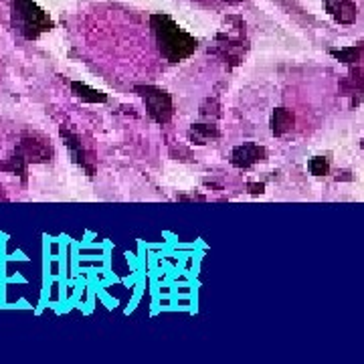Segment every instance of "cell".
<instances>
[{
  "label": "cell",
  "mask_w": 364,
  "mask_h": 364,
  "mask_svg": "<svg viewBox=\"0 0 364 364\" xmlns=\"http://www.w3.org/2000/svg\"><path fill=\"white\" fill-rule=\"evenodd\" d=\"M152 31L160 47L162 57L170 63H178L197 51L199 43L189 33L176 25L168 14H152Z\"/></svg>",
  "instance_id": "1"
},
{
  "label": "cell",
  "mask_w": 364,
  "mask_h": 364,
  "mask_svg": "<svg viewBox=\"0 0 364 364\" xmlns=\"http://www.w3.org/2000/svg\"><path fill=\"white\" fill-rule=\"evenodd\" d=\"M13 25L27 40L39 39V35L53 28L49 14L33 0H13Z\"/></svg>",
  "instance_id": "2"
},
{
  "label": "cell",
  "mask_w": 364,
  "mask_h": 364,
  "mask_svg": "<svg viewBox=\"0 0 364 364\" xmlns=\"http://www.w3.org/2000/svg\"><path fill=\"white\" fill-rule=\"evenodd\" d=\"M136 92L144 99L152 120H156L158 123H168L170 121L172 114H175V106H172V97L166 94L164 89L154 87V85H138Z\"/></svg>",
  "instance_id": "3"
},
{
  "label": "cell",
  "mask_w": 364,
  "mask_h": 364,
  "mask_svg": "<svg viewBox=\"0 0 364 364\" xmlns=\"http://www.w3.org/2000/svg\"><path fill=\"white\" fill-rule=\"evenodd\" d=\"M21 152L25 154L28 162H47L53 156V148H51L49 140L45 136L37 134V132H33V134L28 132V134L23 136Z\"/></svg>",
  "instance_id": "4"
},
{
  "label": "cell",
  "mask_w": 364,
  "mask_h": 364,
  "mask_svg": "<svg viewBox=\"0 0 364 364\" xmlns=\"http://www.w3.org/2000/svg\"><path fill=\"white\" fill-rule=\"evenodd\" d=\"M268 152L263 146H257V144H243L231 152V164L235 168H249L253 166L255 162L265 160Z\"/></svg>",
  "instance_id": "5"
},
{
  "label": "cell",
  "mask_w": 364,
  "mask_h": 364,
  "mask_svg": "<svg viewBox=\"0 0 364 364\" xmlns=\"http://www.w3.org/2000/svg\"><path fill=\"white\" fill-rule=\"evenodd\" d=\"M324 9L340 25H352L358 14V9L352 0H324Z\"/></svg>",
  "instance_id": "6"
},
{
  "label": "cell",
  "mask_w": 364,
  "mask_h": 364,
  "mask_svg": "<svg viewBox=\"0 0 364 364\" xmlns=\"http://www.w3.org/2000/svg\"><path fill=\"white\" fill-rule=\"evenodd\" d=\"M294 128V114L289 109L280 108L273 111L271 116V130L275 136H283Z\"/></svg>",
  "instance_id": "7"
},
{
  "label": "cell",
  "mask_w": 364,
  "mask_h": 364,
  "mask_svg": "<svg viewBox=\"0 0 364 364\" xmlns=\"http://www.w3.org/2000/svg\"><path fill=\"white\" fill-rule=\"evenodd\" d=\"M71 89H73V94L79 95L81 99H85V101H92V104H104L106 101V95L101 94V92H97V89H92V87H87L85 83H79V81H73L71 83Z\"/></svg>",
  "instance_id": "8"
},
{
  "label": "cell",
  "mask_w": 364,
  "mask_h": 364,
  "mask_svg": "<svg viewBox=\"0 0 364 364\" xmlns=\"http://www.w3.org/2000/svg\"><path fill=\"white\" fill-rule=\"evenodd\" d=\"M219 130H216L215 126H206V123H197V126H192L190 128V138L197 142V144H206L209 140H213V138H219Z\"/></svg>",
  "instance_id": "9"
},
{
  "label": "cell",
  "mask_w": 364,
  "mask_h": 364,
  "mask_svg": "<svg viewBox=\"0 0 364 364\" xmlns=\"http://www.w3.org/2000/svg\"><path fill=\"white\" fill-rule=\"evenodd\" d=\"M308 166H310V172L314 176L328 175V170H330V164H328V160H326V158H322V156H316V158H311Z\"/></svg>",
  "instance_id": "10"
},
{
  "label": "cell",
  "mask_w": 364,
  "mask_h": 364,
  "mask_svg": "<svg viewBox=\"0 0 364 364\" xmlns=\"http://www.w3.org/2000/svg\"><path fill=\"white\" fill-rule=\"evenodd\" d=\"M332 55L338 57V59H342V61H346V63H354V61L358 59V49H356V47H351V49H340V51L334 49Z\"/></svg>",
  "instance_id": "11"
},
{
  "label": "cell",
  "mask_w": 364,
  "mask_h": 364,
  "mask_svg": "<svg viewBox=\"0 0 364 364\" xmlns=\"http://www.w3.org/2000/svg\"><path fill=\"white\" fill-rule=\"evenodd\" d=\"M249 189H251V192H263V184H249Z\"/></svg>",
  "instance_id": "12"
},
{
  "label": "cell",
  "mask_w": 364,
  "mask_h": 364,
  "mask_svg": "<svg viewBox=\"0 0 364 364\" xmlns=\"http://www.w3.org/2000/svg\"><path fill=\"white\" fill-rule=\"evenodd\" d=\"M227 2H239V0H227Z\"/></svg>",
  "instance_id": "13"
}]
</instances>
